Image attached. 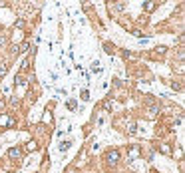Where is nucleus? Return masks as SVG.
<instances>
[{
	"label": "nucleus",
	"mask_w": 185,
	"mask_h": 173,
	"mask_svg": "<svg viewBox=\"0 0 185 173\" xmlns=\"http://www.w3.org/2000/svg\"><path fill=\"white\" fill-rule=\"evenodd\" d=\"M0 125H8V128H12V125H14V119H10L8 116L2 113V116H0Z\"/></svg>",
	"instance_id": "obj_2"
},
{
	"label": "nucleus",
	"mask_w": 185,
	"mask_h": 173,
	"mask_svg": "<svg viewBox=\"0 0 185 173\" xmlns=\"http://www.w3.org/2000/svg\"><path fill=\"white\" fill-rule=\"evenodd\" d=\"M4 106H6V101H4V100H0V110H2Z\"/></svg>",
	"instance_id": "obj_20"
},
{
	"label": "nucleus",
	"mask_w": 185,
	"mask_h": 173,
	"mask_svg": "<svg viewBox=\"0 0 185 173\" xmlns=\"http://www.w3.org/2000/svg\"><path fill=\"white\" fill-rule=\"evenodd\" d=\"M159 151L165 153V155H169V153H171V147H169V143H161L159 145Z\"/></svg>",
	"instance_id": "obj_6"
},
{
	"label": "nucleus",
	"mask_w": 185,
	"mask_h": 173,
	"mask_svg": "<svg viewBox=\"0 0 185 173\" xmlns=\"http://www.w3.org/2000/svg\"><path fill=\"white\" fill-rule=\"evenodd\" d=\"M137 155H139V149H137V147H131V149H129V157L134 159V157H137Z\"/></svg>",
	"instance_id": "obj_8"
},
{
	"label": "nucleus",
	"mask_w": 185,
	"mask_h": 173,
	"mask_svg": "<svg viewBox=\"0 0 185 173\" xmlns=\"http://www.w3.org/2000/svg\"><path fill=\"white\" fill-rule=\"evenodd\" d=\"M123 58H129V60H134V58H135V54H131V52H128V50H125V52H123Z\"/></svg>",
	"instance_id": "obj_14"
},
{
	"label": "nucleus",
	"mask_w": 185,
	"mask_h": 173,
	"mask_svg": "<svg viewBox=\"0 0 185 173\" xmlns=\"http://www.w3.org/2000/svg\"><path fill=\"white\" fill-rule=\"evenodd\" d=\"M128 133H135V123H128Z\"/></svg>",
	"instance_id": "obj_10"
},
{
	"label": "nucleus",
	"mask_w": 185,
	"mask_h": 173,
	"mask_svg": "<svg viewBox=\"0 0 185 173\" xmlns=\"http://www.w3.org/2000/svg\"><path fill=\"white\" fill-rule=\"evenodd\" d=\"M145 10H147V12L155 10V2H147V4H145Z\"/></svg>",
	"instance_id": "obj_9"
},
{
	"label": "nucleus",
	"mask_w": 185,
	"mask_h": 173,
	"mask_svg": "<svg viewBox=\"0 0 185 173\" xmlns=\"http://www.w3.org/2000/svg\"><path fill=\"white\" fill-rule=\"evenodd\" d=\"M16 28H18V30H20V28H24V20H22V18H20V20L16 22Z\"/></svg>",
	"instance_id": "obj_18"
},
{
	"label": "nucleus",
	"mask_w": 185,
	"mask_h": 173,
	"mask_svg": "<svg viewBox=\"0 0 185 173\" xmlns=\"http://www.w3.org/2000/svg\"><path fill=\"white\" fill-rule=\"evenodd\" d=\"M38 149V143L34 139H30V141H26V151H36Z\"/></svg>",
	"instance_id": "obj_4"
},
{
	"label": "nucleus",
	"mask_w": 185,
	"mask_h": 173,
	"mask_svg": "<svg viewBox=\"0 0 185 173\" xmlns=\"http://www.w3.org/2000/svg\"><path fill=\"white\" fill-rule=\"evenodd\" d=\"M106 159H107L110 163H118V159H119V151H118V149H112V151H107Z\"/></svg>",
	"instance_id": "obj_1"
},
{
	"label": "nucleus",
	"mask_w": 185,
	"mask_h": 173,
	"mask_svg": "<svg viewBox=\"0 0 185 173\" xmlns=\"http://www.w3.org/2000/svg\"><path fill=\"white\" fill-rule=\"evenodd\" d=\"M20 155H22V149H18V147H12V149H8V157H12V159H18Z\"/></svg>",
	"instance_id": "obj_3"
},
{
	"label": "nucleus",
	"mask_w": 185,
	"mask_h": 173,
	"mask_svg": "<svg viewBox=\"0 0 185 173\" xmlns=\"http://www.w3.org/2000/svg\"><path fill=\"white\" fill-rule=\"evenodd\" d=\"M147 112H149V116H157V113H159V104H151Z\"/></svg>",
	"instance_id": "obj_5"
},
{
	"label": "nucleus",
	"mask_w": 185,
	"mask_h": 173,
	"mask_svg": "<svg viewBox=\"0 0 185 173\" xmlns=\"http://www.w3.org/2000/svg\"><path fill=\"white\" fill-rule=\"evenodd\" d=\"M70 145H72V143H70V141H64V143L60 145V151H66L68 147H70Z\"/></svg>",
	"instance_id": "obj_13"
},
{
	"label": "nucleus",
	"mask_w": 185,
	"mask_h": 173,
	"mask_svg": "<svg viewBox=\"0 0 185 173\" xmlns=\"http://www.w3.org/2000/svg\"><path fill=\"white\" fill-rule=\"evenodd\" d=\"M28 48H30V44H28V42H24V44L20 46V50H18V52H28Z\"/></svg>",
	"instance_id": "obj_12"
},
{
	"label": "nucleus",
	"mask_w": 185,
	"mask_h": 173,
	"mask_svg": "<svg viewBox=\"0 0 185 173\" xmlns=\"http://www.w3.org/2000/svg\"><path fill=\"white\" fill-rule=\"evenodd\" d=\"M12 38H14V42L20 40V38H22V32H20V30H14V36H12Z\"/></svg>",
	"instance_id": "obj_11"
},
{
	"label": "nucleus",
	"mask_w": 185,
	"mask_h": 173,
	"mask_svg": "<svg viewBox=\"0 0 185 173\" xmlns=\"http://www.w3.org/2000/svg\"><path fill=\"white\" fill-rule=\"evenodd\" d=\"M6 72H8V64H2V66H0V80L6 76Z\"/></svg>",
	"instance_id": "obj_7"
},
{
	"label": "nucleus",
	"mask_w": 185,
	"mask_h": 173,
	"mask_svg": "<svg viewBox=\"0 0 185 173\" xmlns=\"http://www.w3.org/2000/svg\"><path fill=\"white\" fill-rule=\"evenodd\" d=\"M68 107H70V110H76V101L70 100V101H68Z\"/></svg>",
	"instance_id": "obj_17"
},
{
	"label": "nucleus",
	"mask_w": 185,
	"mask_h": 173,
	"mask_svg": "<svg viewBox=\"0 0 185 173\" xmlns=\"http://www.w3.org/2000/svg\"><path fill=\"white\" fill-rule=\"evenodd\" d=\"M82 100H90V94H88V89H84V92H82Z\"/></svg>",
	"instance_id": "obj_15"
},
{
	"label": "nucleus",
	"mask_w": 185,
	"mask_h": 173,
	"mask_svg": "<svg viewBox=\"0 0 185 173\" xmlns=\"http://www.w3.org/2000/svg\"><path fill=\"white\" fill-rule=\"evenodd\" d=\"M44 122H52V113L46 110V116H44Z\"/></svg>",
	"instance_id": "obj_16"
},
{
	"label": "nucleus",
	"mask_w": 185,
	"mask_h": 173,
	"mask_svg": "<svg viewBox=\"0 0 185 173\" xmlns=\"http://www.w3.org/2000/svg\"><path fill=\"white\" fill-rule=\"evenodd\" d=\"M30 68V62L28 60H24V64H22V70H28Z\"/></svg>",
	"instance_id": "obj_19"
}]
</instances>
